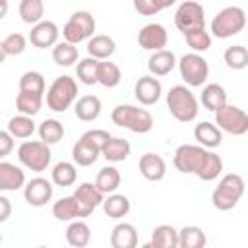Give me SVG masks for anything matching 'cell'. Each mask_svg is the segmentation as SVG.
<instances>
[{
  "label": "cell",
  "mask_w": 248,
  "mask_h": 248,
  "mask_svg": "<svg viewBox=\"0 0 248 248\" xmlns=\"http://www.w3.org/2000/svg\"><path fill=\"white\" fill-rule=\"evenodd\" d=\"M76 178H78V170H76V165L70 161H60L50 170V180L62 188L76 184Z\"/></svg>",
  "instance_id": "obj_34"
},
{
  "label": "cell",
  "mask_w": 248,
  "mask_h": 248,
  "mask_svg": "<svg viewBox=\"0 0 248 248\" xmlns=\"http://www.w3.org/2000/svg\"><path fill=\"white\" fill-rule=\"evenodd\" d=\"M37 132H39V138H41L43 141H46L48 145L58 143V141L64 138V134H66L62 122H58L56 118H45V120L39 124Z\"/></svg>",
  "instance_id": "obj_38"
},
{
  "label": "cell",
  "mask_w": 248,
  "mask_h": 248,
  "mask_svg": "<svg viewBox=\"0 0 248 248\" xmlns=\"http://www.w3.org/2000/svg\"><path fill=\"white\" fill-rule=\"evenodd\" d=\"M78 99V83L70 76H58L46 89V107L52 112L68 110Z\"/></svg>",
  "instance_id": "obj_7"
},
{
  "label": "cell",
  "mask_w": 248,
  "mask_h": 248,
  "mask_svg": "<svg viewBox=\"0 0 248 248\" xmlns=\"http://www.w3.org/2000/svg\"><path fill=\"white\" fill-rule=\"evenodd\" d=\"M52 215L58 219V221H74V219H79L81 217V207L76 200V196H64L60 198L58 202L52 203Z\"/></svg>",
  "instance_id": "obj_26"
},
{
  "label": "cell",
  "mask_w": 248,
  "mask_h": 248,
  "mask_svg": "<svg viewBox=\"0 0 248 248\" xmlns=\"http://www.w3.org/2000/svg\"><path fill=\"white\" fill-rule=\"evenodd\" d=\"M167 41H169V33L161 23H147L138 33V45L143 50H151V52L161 50L167 46Z\"/></svg>",
  "instance_id": "obj_15"
},
{
  "label": "cell",
  "mask_w": 248,
  "mask_h": 248,
  "mask_svg": "<svg viewBox=\"0 0 248 248\" xmlns=\"http://www.w3.org/2000/svg\"><path fill=\"white\" fill-rule=\"evenodd\" d=\"M116 50V43L108 35H93L87 41V54L97 60H108Z\"/></svg>",
  "instance_id": "obj_24"
},
{
  "label": "cell",
  "mask_w": 248,
  "mask_h": 248,
  "mask_svg": "<svg viewBox=\"0 0 248 248\" xmlns=\"http://www.w3.org/2000/svg\"><path fill=\"white\" fill-rule=\"evenodd\" d=\"M12 213V203L6 196H0V223H6Z\"/></svg>",
  "instance_id": "obj_47"
},
{
  "label": "cell",
  "mask_w": 248,
  "mask_h": 248,
  "mask_svg": "<svg viewBox=\"0 0 248 248\" xmlns=\"http://www.w3.org/2000/svg\"><path fill=\"white\" fill-rule=\"evenodd\" d=\"M14 138H19V140H27L33 136V132L37 130L35 122H33V116L29 114H17V116H12L8 120V128H6Z\"/></svg>",
  "instance_id": "obj_33"
},
{
  "label": "cell",
  "mask_w": 248,
  "mask_h": 248,
  "mask_svg": "<svg viewBox=\"0 0 248 248\" xmlns=\"http://www.w3.org/2000/svg\"><path fill=\"white\" fill-rule=\"evenodd\" d=\"M246 27V12L238 6H227L209 23V31L217 39H229L232 35H238Z\"/></svg>",
  "instance_id": "obj_6"
},
{
  "label": "cell",
  "mask_w": 248,
  "mask_h": 248,
  "mask_svg": "<svg viewBox=\"0 0 248 248\" xmlns=\"http://www.w3.org/2000/svg\"><path fill=\"white\" fill-rule=\"evenodd\" d=\"M161 93H163V85L161 81L155 78V76H141L136 85H134V95L138 99L140 105L143 107H151L155 105L159 99H161Z\"/></svg>",
  "instance_id": "obj_16"
},
{
  "label": "cell",
  "mask_w": 248,
  "mask_h": 248,
  "mask_svg": "<svg viewBox=\"0 0 248 248\" xmlns=\"http://www.w3.org/2000/svg\"><path fill=\"white\" fill-rule=\"evenodd\" d=\"M27 182H25V172L10 163V161H2L0 163V190L2 192H16L19 188H23Z\"/></svg>",
  "instance_id": "obj_20"
},
{
  "label": "cell",
  "mask_w": 248,
  "mask_h": 248,
  "mask_svg": "<svg viewBox=\"0 0 248 248\" xmlns=\"http://www.w3.org/2000/svg\"><path fill=\"white\" fill-rule=\"evenodd\" d=\"M60 37V29L54 21L50 19H41L39 23H35L29 31V43L35 48H48L54 46L58 43Z\"/></svg>",
  "instance_id": "obj_14"
},
{
  "label": "cell",
  "mask_w": 248,
  "mask_h": 248,
  "mask_svg": "<svg viewBox=\"0 0 248 248\" xmlns=\"http://www.w3.org/2000/svg\"><path fill=\"white\" fill-rule=\"evenodd\" d=\"M43 101H45V95H41V93L19 91L17 97H16V108H17V112H21V114L35 116V114H39V110L43 108Z\"/></svg>",
  "instance_id": "obj_32"
},
{
  "label": "cell",
  "mask_w": 248,
  "mask_h": 248,
  "mask_svg": "<svg viewBox=\"0 0 248 248\" xmlns=\"http://www.w3.org/2000/svg\"><path fill=\"white\" fill-rule=\"evenodd\" d=\"M223 60L231 70H244L248 66V46L232 45L223 52Z\"/></svg>",
  "instance_id": "obj_40"
},
{
  "label": "cell",
  "mask_w": 248,
  "mask_h": 248,
  "mask_svg": "<svg viewBox=\"0 0 248 248\" xmlns=\"http://www.w3.org/2000/svg\"><path fill=\"white\" fill-rule=\"evenodd\" d=\"M93 31H95V17L87 10H78L66 21L62 35H64V41L78 45V43L89 41L93 37Z\"/></svg>",
  "instance_id": "obj_11"
},
{
  "label": "cell",
  "mask_w": 248,
  "mask_h": 248,
  "mask_svg": "<svg viewBox=\"0 0 248 248\" xmlns=\"http://www.w3.org/2000/svg\"><path fill=\"white\" fill-rule=\"evenodd\" d=\"M140 172H141V176L145 178V180H149V182H159V180H163L165 178V174H167V163H165V159L161 157V155H157V153H143L141 157H140Z\"/></svg>",
  "instance_id": "obj_18"
},
{
  "label": "cell",
  "mask_w": 248,
  "mask_h": 248,
  "mask_svg": "<svg viewBox=\"0 0 248 248\" xmlns=\"http://www.w3.org/2000/svg\"><path fill=\"white\" fill-rule=\"evenodd\" d=\"M50 145L43 140H27L17 147V159L19 163L33 170V172H43L50 165Z\"/></svg>",
  "instance_id": "obj_8"
},
{
  "label": "cell",
  "mask_w": 248,
  "mask_h": 248,
  "mask_svg": "<svg viewBox=\"0 0 248 248\" xmlns=\"http://www.w3.org/2000/svg\"><path fill=\"white\" fill-rule=\"evenodd\" d=\"M215 124L231 136H244L248 132V112H244L236 105L227 103L215 112Z\"/></svg>",
  "instance_id": "obj_12"
},
{
  "label": "cell",
  "mask_w": 248,
  "mask_h": 248,
  "mask_svg": "<svg viewBox=\"0 0 248 248\" xmlns=\"http://www.w3.org/2000/svg\"><path fill=\"white\" fill-rule=\"evenodd\" d=\"M174 25L176 29L186 35L190 31L205 29V10L198 0L182 2L174 12Z\"/></svg>",
  "instance_id": "obj_10"
},
{
  "label": "cell",
  "mask_w": 248,
  "mask_h": 248,
  "mask_svg": "<svg viewBox=\"0 0 248 248\" xmlns=\"http://www.w3.org/2000/svg\"><path fill=\"white\" fill-rule=\"evenodd\" d=\"M101 108H103V103H101V99L97 95H83L74 105V112L81 122L97 120L99 114H101Z\"/></svg>",
  "instance_id": "obj_22"
},
{
  "label": "cell",
  "mask_w": 248,
  "mask_h": 248,
  "mask_svg": "<svg viewBox=\"0 0 248 248\" xmlns=\"http://www.w3.org/2000/svg\"><path fill=\"white\" fill-rule=\"evenodd\" d=\"M79 207H81V217H89L99 205H103V192L97 188V184H91V182H83L76 188L74 192Z\"/></svg>",
  "instance_id": "obj_17"
},
{
  "label": "cell",
  "mask_w": 248,
  "mask_h": 248,
  "mask_svg": "<svg viewBox=\"0 0 248 248\" xmlns=\"http://www.w3.org/2000/svg\"><path fill=\"white\" fill-rule=\"evenodd\" d=\"M202 105L211 110L217 112L219 108H223L227 105V91L221 83H207L202 89Z\"/></svg>",
  "instance_id": "obj_25"
},
{
  "label": "cell",
  "mask_w": 248,
  "mask_h": 248,
  "mask_svg": "<svg viewBox=\"0 0 248 248\" xmlns=\"http://www.w3.org/2000/svg\"><path fill=\"white\" fill-rule=\"evenodd\" d=\"M120 79H122V72L114 62H108V60L99 62V83L103 87L112 89L120 83Z\"/></svg>",
  "instance_id": "obj_41"
},
{
  "label": "cell",
  "mask_w": 248,
  "mask_h": 248,
  "mask_svg": "<svg viewBox=\"0 0 248 248\" xmlns=\"http://www.w3.org/2000/svg\"><path fill=\"white\" fill-rule=\"evenodd\" d=\"M27 48V39L21 33H10L2 39L0 43V50H2V58L6 56H17Z\"/></svg>",
  "instance_id": "obj_42"
},
{
  "label": "cell",
  "mask_w": 248,
  "mask_h": 248,
  "mask_svg": "<svg viewBox=\"0 0 248 248\" xmlns=\"http://www.w3.org/2000/svg\"><path fill=\"white\" fill-rule=\"evenodd\" d=\"M0 4H2V14H0V17H6V14H8V0H0Z\"/></svg>",
  "instance_id": "obj_48"
},
{
  "label": "cell",
  "mask_w": 248,
  "mask_h": 248,
  "mask_svg": "<svg viewBox=\"0 0 248 248\" xmlns=\"http://www.w3.org/2000/svg\"><path fill=\"white\" fill-rule=\"evenodd\" d=\"M132 6L140 16H157L161 10H165L161 0H132Z\"/></svg>",
  "instance_id": "obj_45"
},
{
  "label": "cell",
  "mask_w": 248,
  "mask_h": 248,
  "mask_svg": "<svg viewBox=\"0 0 248 248\" xmlns=\"http://www.w3.org/2000/svg\"><path fill=\"white\" fill-rule=\"evenodd\" d=\"M45 78L41 72H35V70H29V72H23L21 78H19V91H29V93H41L45 95Z\"/></svg>",
  "instance_id": "obj_43"
},
{
  "label": "cell",
  "mask_w": 248,
  "mask_h": 248,
  "mask_svg": "<svg viewBox=\"0 0 248 248\" xmlns=\"http://www.w3.org/2000/svg\"><path fill=\"white\" fill-rule=\"evenodd\" d=\"M244 190H246L244 178L240 174H236V172H229L215 186V190L211 194V203L219 211H229L244 196Z\"/></svg>",
  "instance_id": "obj_5"
},
{
  "label": "cell",
  "mask_w": 248,
  "mask_h": 248,
  "mask_svg": "<svg viewBox=\"0 0 248 248\" xmlns=\"http://www.w3.org/2000/svg\"><path fill=\"white\" fill-rule=\"evenodd\" d=\"M79 58V52L76 48L74 43H68V41H62V43H56L52 46V60L58 64V66H64V68H70L78 62Z\"/></svg>",
  "instance_id": "obj_37"
},
{
  "label": "cell",
  "mask_w": 248,
  "mask_h": 248,
  "mask_svg": "<svg viewBox=\"0 0 248 248\" xmlns=\"http://www.w3.org/2000/svg\"><path fill=\"white\" fill-rule=\"evenodd\" d=\"M167 108L178 122H194L200 112V103L196 95L186 85H172L167 93Z\"/></svg>",
  "instance_id": "obj_3"
},
{
  "label": "cell",
  "mask_w": 248,
  "mask_h": 248,
  "mask_svg": "<svg viewBox=\"0 0 248 248\" xmlns=\"http://www.w3.org/2000/svg\"><path fill=\"white\" fill-rule=\"evenodd\" d=\"M103 211L110 219H122L130 213V200L124 194H107V198L103 200Z\"/></svg>",
  "instance_id": "obj_27"
},
{
  "label": "cell",
  "mask_w": 248,
  "mask_h": 248,
  "mask_svg": "<svg viewBox=\"0 0 248 248\" xmlns=\"http://www.w3.org/2000/svg\"><path fill=\"white\" fill-rule=\"evenodd\" d=\"M66 240L74 248H85L91 242V229H89V225L85 221H79V219L70 221V225L66 229Z\"/></svg>",
  "instance_id": "obj_28"
},
{
  "label": "cell",
  "mask_w": 248,
  "mask_h": 248,
  "mask_svg": "<svg viewBox=\"0 0 248 248\" xmlns=\"http://www.w3.org/2000/svg\"><path fill=\"white\" fill-rule=\"evenodd\" d=\"M155 248H178V231L172 225H159L151 231V242L145 244Z\"/></svg>",
  "instance_id": "obj_29"
},
{
  "label": "cell",
  "mask_w": 248,
  "mask_h": 248,
  "mask_svg": "<svg viewBox=\"0 0 248 248\" xmlns=\"http://www.w3.org/2000/svg\"><path fill=\"white\" fill-rule=\"evenodd\" d=\"M12 149H14V136L8 130H2L0 132V157H8Z\"/></svg>",
  "instance_id": "obj_46"
},
{
  "label": "cell",
  "mask_w": 248,
  "mask_h": 248,
  "mask_svg": "<svg viewBox=\"0 0 248 248\" xmlns=\"http://www.w3.org/2000/svg\"><path fill=\"white\" fill-rule=\"evenodd\" d=\"M110 246L112 248H136L138 246V231L132 223H116L110 231Z\"/></svg>",
  "instance_id": "obj_23"
},
{
  "label": "cell",
  "mask_w": 248,
  "mask_h": 248,
  "mask_svg": "<svg viewBox=\"0 0 248 248\" xmlns=\"http://www.w3.org/2000/svg\"><path fill=\"white\" fill-rule=\"evenodd\" d=\"M180 78L186 81L188 87H200L209 78V64L200 52H188L178 60Z\"/></svg>",
  "instance_id": "obj_9"
},
{
  "label": "cell",
  "mask_w": 248,
  "mask_h": 248,
  "mask_svg": "<svg viewBox=\"0 0 248 248\" xmlns=\"http://www.w3.org/2000/svg\"><path fill=\"white\" fill-rule=\"evenodd\" d=\"M45 16L43 0H19V17L27 25H35Z\"/></svg>",
  "instance_id": "obj_39"
},
{
  "label": "cell",
  "mask_w": 248,
  "mask_h": 248,
  "mask_svg": "<svg viewBox=\"0 0 248 248\" xmlns=\"http://www.w3.org/2000/svg\"><path fill=\"white\" fill-rule=\"evenodd\" d=\"M188 46L194 50V52H205L209 50L211 46V35L205 31V29H198V31H190L184 35Z\"/></svg>",
  "instance_id": "obj_44"
},
{
  "label": "cell",
  "mask_w": 248,
  "mask_h": 248,
  "mask_svg": "<svg viewBox=\"0 0 248 248\" xmlns=\"http://www.w3.org/2000/svg\"><path fill=\"white\" fill-rule=\"evenodd\" d=\"M120 180H122V176H120L118 169L108 165V167H103V169L97 172L95 184H97V188H99L103 194H112V192L118 190Z\"/></svg>",
  "instance_id": "obj_36"
},
{
  "label": "cell",
  "mask_w": 248,
  "mask_h": 248,
  "mask_svg": "<svg viewBox=\"0 0 248 248\" xmlns=\"http://www.w3.org/2000/svg\"><path fill=\"white\" fill-rule=\"evenodd\" d=\"M207 244V236L203 229L196 225H186L178 231V248H203Z\"/></svg>",
  "instance_id": "obj_31"
},
{
  "label": "cell",
  "mask_w": 248,
  "mask_h": 248,
  "mask_svg": "<svg viewBox=\"0 0 248 248\" xmlns=\"http://www.w3.org/2000/svg\"><path fill=\"white\" fill-rule=\"evenodd\" d=\"M132 147H130V141L124 140V138H110L105 145H103V157L110 163H122L128 159Z\"/></svg>",
  "instance_id": "obj_30"
},
{
  "label": "cell",
  "mask_w": 248,
  "mask_h": 248,
  "mask_svg": "<svg viewBox=\"0 0 248 248\" xmlns=\"http://www.w3.org/2000/svg\"><path fill=\"white\" fill-rule=\"evenodd\" d=\"M112 124L126 128L134 134H147L153 128V116L147 108H140L136 105H116L110 112Z\"/></svg>",
  "instance_id": "obj_4"
},
{
  "label": "cell",
  "mask_w": 248,
  "mask_h": 248,
  "mask_svg": "<svg viewBox=\"0 0 248 248\" xmlns=\"http://www.w3.org/2000/svg\"><path fill=\"white\" fill-rule=\"evenodd\" d=\"M99 62L101 60H97L93 56H87V58H83V60L78 62L76 76H78V79L83 85H95V83H99Z\"/></svg>",
  "instance_id": "obj_35"
},
{
  "label": "cell",
  "mask_w": 248,
  "mask_h": 248,
  "mask_svg": "<svg viewBox=\"0 0 248 248\" xmlns=\"http://www.w3.org/2000/svg\"><path fill=\"white\" fill-rule=\"evenodd\" d=\"M172 165L176 167V170L184 174H196L203 182H211L223 172V159L215 151L200 143L178 145L172 157Z\"/></svg>",
  "instance_id": "obj_1"
},
{
  "label": "cell",
  "mask_w": 248,
  "mask_h": 248,
  "mask_svg": "<svg viewBox=\"0 0 248 248\" xmlns=\"http://www.w3.org/2000/svg\"><path fill=\"white\" fill-rule=\"evenodd\" d=\"M161 2H163V6H165V8H170V6H172L176 0H161Z\"/></svg>",
  "instance_id": "obj_49"
},
{
  "label": "cell",
  "mask_w": 248,
  "mask_h": 248,
  "mask_svg": "<svg viewBox=\"0 0 248 248\" xmlns=\"http://www.w3.org/2000/svg\"><path fill=\"white\" fill-rule=\"evenodd\" d=\"M112 136L107 130H87L72 147V159L78 167H89L93 165L99 155L103 153V145L110 140Z\"/></svg>",
  "instance_id": "obj_2"
},
{
  "label": "cell",
  "mask_w": 248,
  "mask_h": 248,
  "mask_svg": "<svg viewBox=\"0 0 248 248\" xmlns=\"http://www.w3.org/2000/svg\"><path fill=\"white\" fill-rule=\"evenodd\" d=\"M194 138H196V141H198L200 145H203V147H207V149H215V147H219V145L223 143V130H221L215 122L203 120V122L196 124V128H194Z\"/></svg>",
  "instance_id": "obj_21"
},
{
  "label": "cell",
  "mask_w": 248,
  "mask_h": 248,
  "mask_svg": "<svg viewBox=\"0 0 248 248\" xmlns=\"http://www.w3.org/2000/svg\"><path fill=\"white\" fill-rule=\"evenodd\" d=\"M54 182L43 178V176H35L31 178L25 186H23V198L29 205L33 207H43L52 200L54 194Z\"/></svg>",
  "instance_id": "obj_13"
},
{
  "label": "cell",
  "mask_w": 248,
  "mask_h": 248,
  "mask_svg": "<svg viewBox=\"0 0 248 248\" xmlns=\"http://www.w3.org/2000/svg\"><path fill=\"white\" fill-rule=\"evenodd\" d=\"M178 66V60L174 56L172 50H167V48H161V50H155L149 60H147V70L151 76L155 78H161V76H167L170 74L174 68Z\"/></svg>",
  "instance_id": "obj_19"
}]
</instances>
